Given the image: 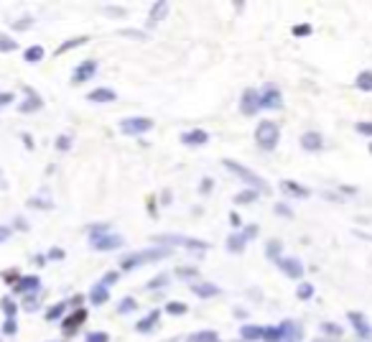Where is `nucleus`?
Masks as SVG:
<instances>
[{"label": "nucleus", "mask_w": 372, "mask_h": 342, "mask_svg": "<svg viewBox=\"0 0 372 342\" xmlns=\"http://www.w3.org/2000/svg\"><path fill=\"white\" fill-rule=\"evenodd\" d=\"M69 146H72V141H69V138H59V141H56V148H59V151H67Z\"/></svg>", "instance_id": "nucleus-45"}, {"label": "nucleus", "mask_w": 372, "mask_h": 342, "mask_svg": "<svg viewBox=\"0 0 372 342\" xmlns=\"http://www.w3.org/2000/svg\"><path fill=\"white\" fill-rule=\"evenodd\" d=\"M278 266H280L283 273H288L291 279H301V276H303V266L298 263V258H280Z\"/></svg>", "instance_id": "nucleus-10"}, {"label": "nucleus", "mask_w": 372, "mask_h": 342, "mask_svg": "<svg viewBox=\"0 0 372 342\" xmlns=\"http://www.w3.org/2000/svg\"><path fill=\"white\" fill-rule=\"evenodd\" d=\"M255 197H257V191H255V189H248V191H240V194L235 197V202H237V204H250V202H255Z\"/></svg>", "instance_id": "nucleus-27"}, {"label": "nucleus", "mask_w": 372, "mask_h": 342, "mask_svg": "<svg viewBox=\"0 0 372 342\" xmlns=\"http://www.w3.org/2000/svg\"><path fill=\"white\" fill-rule=\"evenodd\" d=\"M370 151H372V146H370Z\"/></svg>", "instance_id": "nucleus-56"}, {"label": "nucleus", "mask_w": 372, "mask_h": 342, "mask_svg": "<svg viewBox=\"0 0 372 342\" xmlns=\"http://www.w3.org/2000/svg\"><path fill=\"white\" fill-rule=\"evenodd\" d=\"M8 102H13V95H10V92H3V95H0V105H8Z\"/></svg>", "instance_id": "nucleus-48"}, {"label": "nucleus", "mask_w": 372, "mask_h": 342, "mask_svg": "<svg viewBox=\"0 0 372 342\" xmlns=\"http://www.w3.org/2000/svg\"><path fill=\"white\" fill-rule=\"evenodd\" d=\"M220 337H217V332H196V335H191V340L189 342H217Z\"/></svg>", "instance_id": "nucleus-25"}, {"label": "nucleus", "mask_w": 372, "mask_h": 342, "mask_svg": "<svg viewBox=\"0 0 372 342\" xmlns=\"http://www.w3.org/2000/svg\"><path fill=\"white\" fill-rule=\"evenodd\" d=\"M255 141L260 148H265V151H273L278 146V125L273 120H262L257 128H255Z\"/></svg>", "instance_id": "nucleus-1"}, {"label": "nucleus", "mask_w": 372, "mask_h": 342, "mask_svg": "<svg viewBox=\"0 0 372 342\" xmlns=\"http://www.w3.org/2000/svg\"><path fill=\"white\" fill-rule=\"evenodd\" d=\"M23 59L26 61H38V59H43V46H28L26 51H23Z\"/></svg>", "instance_id": "nucleus-23"}, {"label": "nucleus", "mask_w": 372, "mask_h": 342, "mask_svg": "<svg viewBox=\"0 0 372 342\" xmlns=\"http://www.w3.org/2000/svg\"><path fill=\"white\" fill-rule=\"evenodd\" d=\"M110 337H107V332H90L87 335V342H107Z\"/></svg>", "instance_id": "nucleus-35"}, {"label": "nucleus", "mask_w": 372, "mask_h": 342, "mask_svg": "<svg viewBox=\"0 0 372 342\" xmlns=\"http://www.w3.org/2000/svg\"><path fill=\"white\" fill-rule=\"evenodd\" d=\"M280 105H283V97H280V92H278L275 87H265V90H262V95H260V108L278 110Z\"/></svg>", "instance_id": "nucleus-7"}, {"label": "nucleus", "mask_w": 372, "mask_h": 342, "mask_svg": "<svg viewBox=\"0 0 372 342\" xmlns=\"http://www.w3.org/2000/svg\"><path fill=\"white\" fill-rule=\"evenodd\" d=\"M222 164H225L230 171H235V174H237L240 179H243V181H250V184H252V186H257V189H268V184L262 181V179L255 174V171H250V169H245V166H240L237 161H227V159H225Z\"/></svg>", "instance_id": "nucleus-3"}, {"label": "nucleus", "mask_w": 372, "mask_h": 342, "mask_svg": "<svg viewBox=\"0 0 372 342\" xmlns=\"http://www.w3.org/2000/svg\"><path fill=\"white\" fill-rule=\"evenodd\" d=\"M31 207H46V209H51V202H38V199H31Z\"/></svg>", "instance_id": "nucleus-49"}, {"label": "nucleus", "mask_w": 372, "mask_h": 342, "mask_svg": "<svg viewBox=\"0 0 372 342\" xmlns=\"http://www.w3.org/2000/svg\"><path fill=\"white\" fill-rule=\"evenodd\" d=\"M84 319H87V309H77L74 314H69V319H67V322H64V335H74V330L84 322Z\"/></svg>", "instance_id": "nucleus-11"}, {"label": "nucleus", "mask_w": 372, "mask_h": 342, "mask_svg": "<svg viewBox=\"0 0 372 342\" xmlns=\"http://www.w3.org/2000/svg\"><path fill=\"white\" fill-rule=\"evenodd\" d=\"M33 289H38V276H26L23 281L15 284V291H33Z\"/></svg>", "instance_id": "nucleus-20"}, {"label": "nucleus", "mask_w": 372, "mask_h": 342, "mask_svg": "<svg viewBox=\"0 0 372 342\" xmlns=\"http://www.w3.org/2000/svg\"><path fill=\"white\" fill-rule=\"evenodd\" d=\"M115 281H118V273H115V271H110V273H105V279H102L100 284H102V286H113Z\"/></svg>", "instance_id": "nucleus-42"}, {"label": "nucleus", "mask_w": 372, "mask_h": 342, "mask_svg": "<svg viewBox=\"0 0 372 342\" xmlns=\"http://www.w3.org/2000/svg\"><path fill=\"white\" fill-rule=\"evenodd\" d=\"M8 235H10V227H0V243L8 240Z\"/></svg>", "instance_id": "nucleus-50"}, {"label": "nucleus", "mask_w": 372, "mask_h": 342, "mask_svg": "<svg viewBox=\"0 0 372 342\" xmlns=\"http://www.w3.org/2000/svg\"><path fill=\"white\" fill-rule=\"evenodd\" d=\"M243 245H245L243 235H230V238H227V250H232V253H240V250H243Z\"/></svg>", "instance_id": "nucleus-22"}, {"label": "nucleus", "mask_w": 372, "mask_h": 342, "mask_svg": "<svg viewBox=\"0 0 372 342\" xmlns=\"http://www.w3.org/2000/svg\"><path fill=\"white\" fill-rule=\"evenodd\" d=\"M166 312L168 314H186V304H168Z\"/></svg>", "instance_id": "nucleus-40"}, {"label": "nucleus", "mask_w": 372, "mask_h": 342, "mask_svg": "<svg viewBox=\"0 0 372 342\" xmlns=\"http://www.w3.org/2000/svg\"><path fill=\"white\" fill-rule=\"evenodd\" d=\"M118 95L110 90V87H97V90H92L90 95H87V100L90 102H113Z\"/></svg>", "instance_id": "nucleus-13"}, {"label": "nucleus", "mask_w": 372, "mask_h": 342, "mask_svg": "<svg viewBox=\"0 0 372 342\" xmlns=\"http://www.w3.org/2000/svg\"><path fill=\"white\" fill-rule=\"evenodd\" d=\"M79 44H87V36H79V38H72V41H67V44H61V46L56 49V54H64V51H69V49H74V46H79Z\"/></svg>", "instance_id": "nucleus-28"}, {"label": "nucleus", "mask_w": 372, "mask_h": 342, "mask_svg": "<svg viewBox=\"0 0 372 342\" xmlns=\"http://www.w3.org/2000/svg\"><path fill=\"white\" fill-rule=\"evenodd\" d=\"M262 337H265L268 342H278L280 337H283V327H262Z\"/></svg>", "instance_id": "nucleus-26"}, {"label": "nucleus", "mask_w": 372, "mask_h": 342, "mask_svg": "<svg viewBox=\"0 0 372 342\" xmlns=\"http://www.w3.org/2000/svg\"><path fill=\"white\" fill-rule=\"evenodd\" d=\"M209 141V133L207 131H189L181 136V143L184 146H204Z\"/></svg>", "instance_id": "nucleus-12"}, {"label": "nucleus", "mask_w": 372, "mask_h": 342, "mask_svg": "<svg viewBox=\"0 0 372 342\" xmlns=\"http://www.w3.org/2000/svg\"><path fill=\"white\" fill-rule=\"evenodd\" d=\"M255 235H257V225H250V227H245L243 238H245V243H248V240H252V238H255Z\"/></svg>", "instance_id": "nucleus-43"}, {"label": "nucleus", "mask_w": 372, "mask_h": 342, "mask_svg": "<svg viewBox=\"0 0 372 342\" xmlns=\"http://www.w3.org/2000/svg\"><path fill=\"white\" fill-rule=\"evenodd\" d=\"M3 309L8 312V317H13V314H15V304H13V302H8V299L3 302Z\"/></svg>", "instance_id": "nucleus-46"}, {"label": "nucleus", "mask_w": 372, "mask_h": 342, "mask_svg": "<svg viewBox=\"0 0 372 342\" xmlns=\"http://www.w3.org/2000/svg\"><path fill=\"white\" fill-rule=\"evenodd\" d=\"M240 110H243L245 115H255L260 110V95L255 90H248L243 95V102H240Z\"/></svg>", "instance_id": "nucleus-8"}, {"label": "nucleus", "mask_w": 372, "mask_h": 342, "mask_svg": "<svg viewBox=\"0 0 372 342\" xmlns=\"http://www.w3.org/2000/svg\"><path fill=\"white\" fill-rule=\"evenodd\" d=\"M275 212H278V215H283V217H291V215H293V209H291L288 204H283V202L275 204Z\"/></svg>", "instance_id": "nucleus-41"}, {"label": "nucleus", "mask_w": 372, "mask_h": 342, "mask_svg": "<svg viewBox=\"0 0 372 342\" xmlns=\"http://www.w3.org/2000/svg\"><path fill=\"white\" fill-rule=\"evenodd\" d=\"M179 276H196V268H179Z\"/></svg>", "instance_id": "nucleus-47"}, {"label": "nucleus", "mask_w": 372, "mask_h": 342, "mask_svg": "<svg viewBox=\"0 0 372 342\" xmlns=\"http://www.w3.org/2000/svg\"><path fill=\"white\" fill-rule=\"evenodd\" d=\"M161 240L171 243V245H189V248H207V243H199V240H189V238H179V235H158Z\"/></svg>", "instance_id": "nucleus-15"}, {"label": "nucleus", "mask_w": 372, "mask_h": 342, "mask_svg": "<svg viewBox=\"0 0 372 342\" xmlns=\"http://www.w3.org/2000/svg\"><path fill=\"white\" fill-rule=\"evenodd\" d=\"M355 128H357V133H360V136H367V138L372 136V123H365V120H362V123H357Z\"/></svg>", "instance_id": "nucleus-34"}, {"label": "nucleus", "mask_w": 372, "mask_h": 342, "mask_svg": "<svg viewBox=\"0 0 372 342\" xmlns=\"http://www.w3.org/2000/svg\"><path fill=\"white\" fill-rule=\"evenodd\" d=\"M357 90L372 92V72H360V77H357Z\"/></svg>", "instance_id": "nucleus-21"}, {"label": "nucleus", "mask_w": 372, "mask_h": 342, "mask_svg": "<svg viewBox=\"0 0 372 342\" xmlns=\"http://www.w3.org/2000/svg\"><path fill=\"white\" fill-rule=\"evenodd\" d=\"M26 26H31V18H26V20H18V23H15V28H26Z\"/></svg>", "instance_id": "nucleus-52"}, {"label": "nucleus", "mask_w": 372, "mask_h": 342, "mask_svg": "<svg viewBox=\"0 0 372 342\" xmlns=\"http://www.w3.org/2000/svg\"><path fill=\"white\" fill-rule=\"evenodd\" d=\"M5 332H8V335H13V332H15V322H13V319L5 325Z\"/></svg>", "instance_id": "nucleus-53"}, {"label": "nucleus", "mask_w": 372, "mask_h": 342, "mask_svg": "<svg viewBox=\"0 0 372 342\" xmlns=\"http://www.w3.org/2000/svg\"><path fill=\"white\" fill-rule=\"evenodd\" d=\"M135 307H138V304H135V302H133V299H130V296H127V299H125V302H120V307H118V309H120V312L125 314V312H135Z\"/></svg>", "instance_id": "nucleus-36"}, {"label": "nucleus", "mask_w": 372, "mask_h": 342, "mask_svg": "<svg viewBox=\"0 0 372 342\" xmlns=\"http://www.w3.org/2000/svg\"><path fill=\"white\" fill-rule=\"evenodd\" d=\"M349 325L357 330V335H360L362 340H370V337H372V327H370V322H367L365 314H360V312H349Z\"/></svg>", "instance_id": "nucleus-6"}, {"label": "nucleus", "mask_w": 372, "mask_h": 342, "mask_svg": "<svg viewBox=\"0 0 372 342\" xmlns=\"http://www.w3.org/2000/svg\"><path fill=\"white\" fill-rule=\"evenodd\" d=\"M158 314H161V312L156 309V312H150V314H148L145 322H138V332H150V330H153V325H156V319H158Z\"/></svg>", "instance_id": "nucleus-24"}, {"label": "nucleus", "mask_w": 372, "mask_h": 342, "mask_svg": "<svg viewBox=\"0 0 372 342\" xmlns=\"http://www.w3.org/2000/svg\"><path fill=\"white\" fill-rule=\"evenodd\" d=\"M230 220H232V225H240V215H235V212L230 215Z\"/></svg>", "instance_id": "nucleus-55"}, {"label": "nucleus", "mask_w": 372, "mask_h": 342, "mask_svg": "<svg viewBox=\"0 0 372 342\" xmlns=\"http://www.w3.org/2000/svg\"><path fill=\"white\" fill-rule=\"evenodd\" d=\"M26 92H28V102H23V105H20L18 110H20V113H33V110H38L41 105H43V102H41V97H38V95H36V92H33L31 87H28Z\"/></svg>", "instance_id": "nucleus-17"}, {"label": "nucleus", "mask_w": 372, "mask_h": 342, "mask_svg": "<svg viewBox=\"0 0 372 342\" xmlns=\"http://www.w3.org/2000/svg\"><path fill=\"white\" fill-rule=\"evenodd\" d=\"M90 299H92V304H105L107 302V299H110V289H107V286H102V284H97L92 291H90Z\"/></svg>", "instance_id": "nucleus-18"}, {"label": "nucleus", "mask_w": 372, "mask_h": 342, "mask_svg": "<svg viewBox=\"0 0 372 342\" xmlns=\"http://www.w3.org/2000/svg\"><path fill=\"white\" fill-rule=\"evenodd\" d=\"M95 72H97V61L87 59V61H82L79 67L74 69V77H72V82H74V84H79V82H84V79H90Z\"/></svg>", "instance_id": "nucleus-9"}, {"label": "nucleus", "mask_w": 372, "mask_h": 342, "mask_svg": "<svg viewBox=\"0 0 372 342\" xmlns=\"http://www.w3.org/2000/svg\"><path fill=\"white\" fill-rule=\"evenodd\" d=\"M166 281H168V276H166V273H161V276H156V279H153V281L148 284V289H158V286H163Z\"/></svg>", "instance_id": "nucleus-39"}, {"label": "nucleus", "mask_w": 372, "mask_h": 342, "mask_svg": "<svg viewBox=\"0 0 372 342\" xmlns=\"http://www.w3.org/2000/svg\"><path fill=\"white\" fill-rule=\"evenodd\" d=\"M18 44L15 38H8V36H0V51H15Z\"/></svg>", "instance_id": "nucleus-31"}, {"label": "nucleus", "mask_w": 372, "mask_h": 342, "mask_svg": "<svg viewBox=\"0 0 372 342\" xmlns=\"http://www.w3.org/2000/svg\"><path fill=\"white\" fill-rule=\"evenodd\" d=\"M90 243H92L95 250H115V248L123 245V238H120V235H97L95 232L90 238Z\"/></svg>", "instance_id": "nucleus-5"}, {"label": "nucleus", "mask_w": 372, "mask_h": 342, "mask_svg": "<svg viewBox=\"0 0 372 342\" xmlns=\"http://www.w3.org/2000/svg\"><path fill=\"white\" fill-rule=\"evenodd\" d=\"M166 13H168V5H166V3H156V5H153V20L163 18Z\"/></svg>", "instance_id": "nucleus-33"}, {"label": "nucleus", "mask_w": 372, "mask_h": 342, "mask_svg": "<svg viewBox=\"0 0 372 342\" xmlns=\"http://www.w3.org/2000/svg\"><path fill=\"white\" fill-rule=\"evenodd\" d=\"M150 128H153V120H150V118H127V120L120 123V131H123L125 136H140V133L150 131Z\"/></svg>", "instance_id": "nucleus-4"}, {"label": "nucleus", "mask_w": 372, "mask_h": 342, "mask_svg": "<svg viewBox=\"0 0 372 342\" xmlns=\"http://www.w3.org/2000/svg\"><path fill=\"white\" fill-rule=\"evenodd\" d=\"M265 253L270 255V258H273V261H280V255H278V253H280V243H270Z\"/></svg>", "instance_id": "nucleus-38"}, {"label": "nucleus", "mask_w": 372, "mask_h": 342, "mask_svg": "<svg viewBox=\"0 0 372 342\" xmlns=\"http://www.w3.org/2000/svg\"><path fill=\"white\" fill-rule=\"evenodd\" d=\"M280 189L286 191V194H293V197H298V199H303V197H309V194H311L309 189L298 186L296 181H280Z\"/></svg>", "instance_id": "nucleus-16"}, {"label": "nucleus", "mask_w": 372, "mask_h": 342, "mask_svg": "<svg viewBox=\"0 0 372 342\" xmlns=\"http://www.w3.org/2000/svg\"><path fill=\"white\" fill-rule=\"evenodd\" d=\"M194 294L196 296H217L220 294V286H214V284H194Z\"/></svg>", "instance_id": "nucleus-19"}, {"label": "nucleus", "mask_w": 372, "mask_h": 342, "mask_svg": "<svg viewBox=\"0 0 372 342\" xmlns=\"http://www.w3.org/2000/svg\"><path fill=\"white\" fill-rule=\"evenodd\" d=\"M311 33V26L309 23H298V26H293V36H309Z\"/></svg>", "instance_id": "nucleus-37"}, {"label": "nucleus", "mask_w": 372, "mask_h": 342, "mask_svg": "<svg viewBox=\"0 0 372 342\" xmlns=\"http://www.w3.org/2000/svg\"><path fill=\"white\" fill-rule=\"evenodd\" d=\"M321 146H324V138L319 133H303L301 136V148H306V151H319Z\"/></svg>", "instance_id": "nucleus-14"}, {"label": "nucleus", "mask_w": 372, "mask_h": 342, "mask_svg": "<svg viewBox=\"0 0 372 342\" xmlns=\"http://www.w3.org/2000/svg\"><path fill=\"white\" fill-rule=\"evenodd\" d=\"M296 294H298V299H303V302H306V299L314 296V286H311V284H301Z\"/></svg>", "instance_id": "nucleus-32"}, {"label": "nucleus", "mask_w": 372, "mask_h": 342, "mask_svg": "<svg viewBox=\"0 0 372 342\" xmlns=\"http://www.w3.org/2000/svg\"><path fill=\"white\" fill-rule=\"evenodd\" d=\"M46 258H51V261H61V258H64V250H61V248H51Z\"/></svg>", "instance_id": "nucleus-44"}, {"label": "nucleus", "mask_w": 372, "mask_h": 342, "mask_svg": "<svg viewBox=\"0 0 372 342\" xmlns=\"http://www.w3.org/2000/svg\"><path fill=\"white\" fill-rule=\"evenodd\" d=\"M243 337L245 340H260L262 337V327H243Z\"/></svg>", "instance_id": "nucleus-30"}, {"label": "nucleus", "mask_w": 372, "mask_h": 342, "mask_svg": "<svg viewBox=\"0 0 372 342\" xmlns=\"http://www.w3.org/2000/svg\"><path fill=\"white\" fill-rule=\"evenodd\" d=\"M64 309H67V304H64V302H59V304H54L49 312H46V319H49V322H54V319H59L61 314H64Z\"/></svg>", "instance_id": "nucleus-29"}, {"label": "nucleus", "mask_w": 372, "mask_h": 342, "mask_svg": "<svg viewBox=\"0 0 372 342\" xmlns=\"http://www.w3.org/2000/svg\"><path fill=\"white\" fill-rule=\"evenodd\" d=\"M209 189H212V181H209V179H207V181H202V191H209Z\"/></svg>", "instance_id": "nucleus-54"}, {"label": "nucleus", "mask_w": 372, "mask_h": 342, "mask_svg": "<svg viewBox=\"0 0 372 342\" xmlns=\"http://www.w3.org/2000/svg\"><path fill=\"white\" fill-rule=\"evenodd\" d=\"M324 332H332V335H339V327H337V325H324Z\"/></svg>", "instance_id": "nucleus-51"}, {"label": "nucleus", "mask_w": 372, "mask_h": 342, "mask_svg": "<svg viewBox=\"0 0 372 342\" xmlns=\"http://www.w3.org/2000/svg\"><path fill=\"white\" fill-rule=\"evenodd\" d=\"M166 248H153V250H143V253H135V255H130V258H123V271H133L135 266L140 263H148V261H158V258H166Z\"/></svg>", "instance_id": "nucleus-2"}]
</instances>
